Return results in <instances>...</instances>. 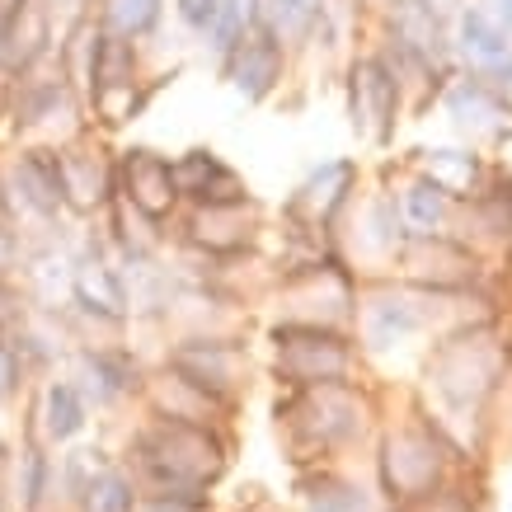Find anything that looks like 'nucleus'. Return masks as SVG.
Listing matches in <instances>:
<instances>
[{"label": "nucleus", "instance_id": "14", "mask_svg": "<svg viewBox=\"0 0 512 512\" xmlns=\"http://www.w3.org/2000/svg\"><path fill=\"white\" fill-rule=\"evenodd\" d=\"M451 118H456V127H466V132H489V127L503 118V109H498V99L489 90H484L480 80H466V85H456L447 99Z\"/></svg>", "mask_w": 512, "mask_h": 512}, {"label": "nucleus", "instance_id": "26", "mask_svg": "<svg viewBox=\"0 0 512 512\" xmlns=\"http://www.w3.org/2000/svg\"><path fill=\"white\" fill-rule=\"evenodd\" d=\"M24 5H29V0H0V24H10V19H15Z\"/></svg>", "mask_w": 512, "mask_h": 512}, {"label": "nucleus", "instance_id": "1", "mask_svg": "<svg viewBox=\"0 0 512 512\" xmlns=\"http://www.w3.org/2000/svg\"><path fill=\"white\" fill-rule=\"evenodd\" d=\"M0 184L10 198V212L19 207L33 221H57L66 212L62 202V174H57V146H24L10 165H0Z\"/></svg>", "mask_w": 512, "mask_h": 512}, {"label": "nucleus", "instance_id": "15", "mask_svg": "<svg viewBox=\"0 0 512 512\" xmlns=\"http://www.w3.org/2000/svg\"><path fill=\"white\" fill-rule=\"evenodd\" d=\"M80 498H85V512H132L137 508V489L127 484L123 470H94L90 480L80 484Z\"/></svg>", "mask_w": 512, "mask_h": 512}, {"label": "nucleus", "instance_id": "6", "mask_svg": "<svg viewBox=\"0 0 512 512\" xmlns=\"http://www.w3.org/2000/svg\"><path fill=\"white\" fill-rule=\"evenodd\" d=\"M71 301L80 311L99 315V320H123L127 315V287H123V273L109 264V259H80L71 264Z\"/></svg>", "mask_w": 512, "mask_h": 512}, {"label": "nucleus", "instance_id": "16", "mask_svg": "<svg viewBox=\"0 0 512 512\" xmlns=\"http://www.w3.org/2000/svg\"><path fill=\"white\" fill-rule=\"evenodd\" d=\"M348 184H353V165H343V160L339 165H325L320 174L306 179V188H301V207H311L315 217H329V212L343 202Z\"/></svg>", "mask_w": 512, "mask_h": 512}, {"label": "nucleus", "instance_id": "13", "mask_svg": "<svg viewBox=\"0 0 512 512\" xmlns=\"http://www.w3.org/2000/svg\"><path fill=\"white\" fill-rule=\"evenodd\" d=\"M160 5H165V0H104L99 29L137 43V38H146V33L160 24Z\"/></svg>", "mask_w": 512, "mask_h": 512}, {"label": "nucleus", "instance_id": "12", "mask_svg": "<svg viewBox=\"0 0 512 512\" xmlns=\"http://www.w3.org/2000/svg\"><path fill=\"white\" fill-rule=\"evenodd\" d=\"M503 29L484 5H470L466 15H461V47H466V57H475L480 66H508L512 62V43Z\"/></svg>", "mask_w": 512, "mask_h": 512}, {"label": "nucleus", "instance_id": "4", "mask_svg": "<svg viewBox=\"0 0 512 512\" xmlns=\"http://www.w3.org/2000/svg\"><path fill=\"white\" fill-rule=\"evenodd\" d=\"M278 372H287L292 381H339L348 372V353L339 339L320 329H292L278 334Z\"/></svg>", "mask_w": 512, "mask_h": 512}, {"label": "nucleus", "instance_id": "25", "mask_svg": "<svg viewBox=\"0 0 512 512\" xmlns=\"http://www.w3.org/2000/svg\"><path fill=\"white\" fill-rule=\"evenodd\" d=\"M489 15H494L503 29H512V0H494V10H489Z\"/></svg>", "mask_w": 512, "mask_h": 512}, {"label": "nucleus", "instance_id": "22", "mask_svg": "<svg viewBox=\"0 0 512 512\" xmlns=\"http://www.w3.org/2000/svg\"><path fill=\"white\" fill-rule=\"evenodd\" d=\"M24 268V245H19V231L0 221V278H10Z\"/></svg>", "mask_w": 512, "mask_h": 512}, {"label": "nucleus", "instance_id": "21", "mask_svg": "<svg viewBox=\"0 0 512 512\" xmlns=\"http://www.w3.org/2000/svg\"><path fill=\"white\" fill-rule=\"evenodd\" d=\"M273 5V19H278V29L296 33V29H306L315 15H320V0H268Z\"/></svg>", "mask_w": 512, "mask_h": 512}, {"label": "nucleus", "instance_id": "19", "mask_svg": "<svg viewBox=\"0 0 512 512\" xmlns=\"http://www.w3.org/2000/svg\"><path fill=\"white\" fill-rule=\"evenodd\" d=\"M404 217H409L423 235H428L433 226H442V217H447V193H442L437 184H428V179H423V184H414L409 193H404Z\"/></svg>", "mask_w": 512, "mask_h": 512}, {"label": "nucleus", "instance_id": "27", "mask_svg": "<svg viewBox=\"0 0 512 512\" xmlns=\"http://www.w3.org/2000/svg\"><path fill=\"white\" fill-rule=\"evenodd\" d=\"M451 5H456V0H423V10H428V15H433V10H451Z\"/></svg>", "mask_w": 512, "mask_h": 512}, {"label": "nucleus", "instance_id": "3", "mask_svg": "<svg viewBox=\"0 0 512 512\" xmlns=\"http://www.w3.org/2000/svg\"><path fill=\"white\" fill-rule=\"evenodd\" d=\"M57 174H62L66 212H99V207H109V198L118 193L109 156L94 151V146H85V141L57 146Z\"/></svg>", "mask_w": 512, "mask_h": 512}, {"label": "nucleus", "instance_id": "17", "mask_svg": "<svg viewBox=\"0 0 512 512\" xmlns=\"http://www.w3.org/2000/svg\"><path fill=\"white\" fill-rule=\"evenodd\" d=\"M249 24H254V0H221L212 24H207L202 33H212V47L226 57V52L240 47V38L249 33Z\"/></svg>", "mask_w": 512, "mask_h": 512}, {"label": "nucleus", "instance_id": "18", "mask_svg": "<svg viewBox=\"0 0 512 512\" xmlns=\"http://www.w3.org/2000/svg\"><path fill=\"white\" fill-rule=\"evenodd\" d=\"M423 165H428V184H437L442 193H466L475 184V174H480V165L466 151H428Z\"/></svg>", "mask_w": 512, "mask_h": 512}, {"label": "nucleus", "instance_id": "8", "mask_svg": "<svg viewBox=\"0 0 512 512\" xmlns=\"http://www.w3.org/2000/svg\"><path fill=\"white\" fill-rule=\"evenodd\" d=\"M226 57H231V62H226V76H231V85L245 94V99H264L282 76V57H278L273 33H254V38L245 33L240 47L226 52Z\"/></svg>", "mask_w": 512, "mask_h": 512}, {"label": "nucleus", "instance_id": "24", "mask_svg": "<svg viewBox=\"0 0 512 512\" xmlns=\"http://www.w3.org/2000/svg\"><path fill=\"white\" fill-rule=\"evenodd\" d=\"M19 315V296L10 292V278H0V329H10Z\"/></svg>", "mask_w": 512, "mask_h": 512}, {"label": "nucleus", "instance_id": "11", "mask_svg": "<svg viewBox=\"0 0 512 512\" xmlns=\"http://www.w3.org/2000/svg\"><path fill=\"white\" fill-rule=\"evenodd\" d=\"M80 372H85V386H80L85 400L94 395L99 404H109V400H118V395H127V390H137L132 357L113 353V348H85V353H80Z\"/></svg>", "mask_w": 512, "mask_h": 512}, {"label": "nucleus", "instance_id": "5", "mask_svg": "<svg viewBox=\"0 0 512 512\" xmlns=\"http://www.w3.org/2000/svg\"><path fill=\"white\" fill-rule=\"evenodd\" d=\"M170 372L174 381H184L188 390H207V395H226L235 386V372H240V353L231 343L217 339H198L184 343L170 353Z\"/></svg>", "mask_w": 512, "mask_h": 512}, {"label": "nucleus", "instance_id": "20", "mask_svg": "<svg viewBox=\"0 0 512 512\" xmlns=\"http://www.w3.org/2000/svg\"><path fill=\"white\" fill-rule=\"evenodd\" d=\"M19 386H24V353L10 329H0V404L15 400Z\"/></svg>", "mask_w": 512, "mask_h": 512}, {"label": "nucleus", "instance_id": "10", "mask_svg": "<svg viewBox=\"0 0 512 512\" xmlns=\"http://www.w3.org/2000/svg\"><path fill=\"white\" fill-rule=\"evenodd\" d=\"M38 419H43V437H47V442H71V437L85 433L90 400L80 395L76 381H47V386H43V404H38Z\"/></svg>", "mask_w": 512, "mask_h": 512}, {"label": "nucleus", "instance_id": "7", "mask_svg": "<svg viewBox=\"0 0 512 512\" xmlns=\"http://www.w3.org/2000/svg\"><path fill=\"white\" fill-rule=\"evenodd\" d=\"M174 188L179 198H193L202 207H226V202H245V188L212 151H188L184 160H174Z\"/></svg>", "mask_w": 512, "mask_h": 512}, {"label": "nucleus", "instance_id": "9", "mask_svg": "<svg viewBox=\"0 0 512 512\" xmlns=\"http://www.w3.org/2000/svg\"><path fill=\"white\" fill-rule=\"evenodd\" d=\"M353 123H372L376 137L390 132V118H395V80L381 62H362L353 71Z\"/></svg>", "mask_w": 512, "mask_h": 512}, {"label": "nucleus", "instance_id": "23", "mask_svg": "<svg viewBox=\"0 0 512 512\" xmlns=\"http://www.w3.org/2000/svg\"><path fill=\"white\" fill-rule=\"evenodd\" d=\"M174 5H179V19H184L188 29H207L221 0H174Z\"/></svg>", "mask_w": 512, "mask_h": 512}, {"label": "nucleus", "instance_id": "2", "mask_svg": "<svg viewBox=\"0 0 512 512\" xmlns=\"http://www.w3.org/2000/svg\"><path fill=\"white\" fill-rule=\"evenodd\" d=\"M113 179H118V188H123V198L132 202V212H137L141 221H151V226H160V221L174 212V202H179L174 165L165 156H156V151H146V146L123 151Z\"/></svg>", "mask_w": 512, "mask_h": 512}]
</instances>
